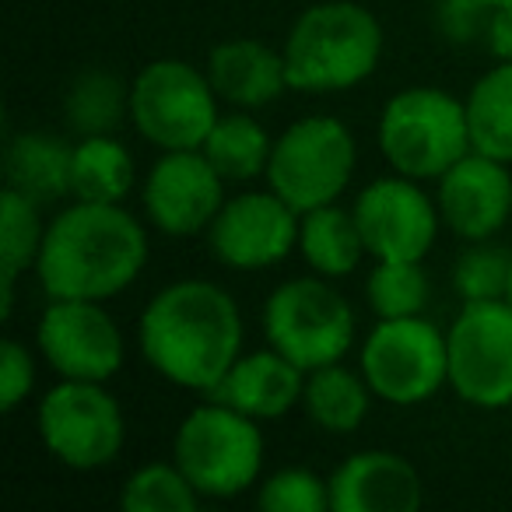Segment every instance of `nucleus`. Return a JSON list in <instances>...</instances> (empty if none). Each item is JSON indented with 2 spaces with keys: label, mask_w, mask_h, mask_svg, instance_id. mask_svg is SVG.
<instances>
[{
  "label": "nucleus",
  "mask_w": 512,
  "mask_h": 512,
  "mask_svg": "<svg viewBox=\"0 0 512 512\" xmlns=\"http://www.w3.org/2000/svg\"><path fill=\"white\" fill-rule=\"evenodd\" d=\"M491 22V4L488 0H439L435 4V29L449 39V43H474V39L488 36Z\"/></svg>",
  "instance_id": "473e14b6"
},
{
  "label": "nucleus",
  "mask_w": 512,
  "mask_h": 512,
  "mask_svg": "<svg viewBox=\"0 0 512 512\" xmlns=\"http://www.w3.org/2000/svg\"><path fill=\"white\" fill-rule=\"evenodd\" d=\"M463 102L474 151L512 165V60H498L484 71Z\"/></svg>",
  "instance_id": "393cba45"
},
{
  "label": "nucleus",
  "mask_w": 512,
  "mask_h": 512,
  "mask_svg": "<svg viewBox=\"0 0 512 512\" xmlns=\"http://www.w3.org/2000/svg\"><path fill=\"white\" fill-rule=\"evenodd\" d=\"M200 151L225 183H246V179L267 176L274 141L249 113H228L218 116Z\"/></svg>",
  "instance_id": "bb28decb"
},
{
  "label": "nucleus",
  "mask_w": 512,
  "mask_h": 512,
  "mask_svg": "<svg viewBox=\"0 0 512 512\" xmlns=\"http://www.w3.org/2000/svg\"><path fill=\"white\" fill-rule=\"evenodd\" d=\"M306 376L309 372L278 348L253 351V355H239L228 376L211 390V400H225L256 421H274L302 404Z\"/></svg>",
  "instance_id": "a211bd4d"
},
{
  "label": "nucleus",
  "mask_w": 512,
  "mask_h": 512,
  "mask_svg": "<svg viewBox=\"0 0 512 512\" xmlns=\"http://www.w3.org/2000/svg\"><path fill=\"white\" fill-rule=\"evenodd\" d=\"M46 221L39 218V204L25 193L4 186L0 193V295H4V320L15 309V288L25 271H36L43 249Z\"/></svg>",
  "instance_id": "b1692460"
},
{
  "label": "nucleus",
  "mask_w": 512,
  "mask_h": 512,
  "mask_svg": "<svg viewBox=\"0 0 512 512\" xmlns=\"http://www.w3.org/2000/svg\"><path fill=\"white\" fill-rule=\"evenodd\" d=\"M365 292L379 320H400V316L425 313L432 299V281L421 260H376Z\"/></svg>",
  "instance_id": "cd10ccee"
},
{
  "label": "nucleus",
  "mask_w": 512,
  "mask_h": 512,
  "mask_svg": "<svg viewBox=\"0 0 512 512\" xmlns=\"http://www.w3.org/2000/svg\"><path fill=\"white\" fill-rule=\"evenodd\" d=\"M327 481L334 512H414L425 498L414 463L390 449L348 456Z\"/></svg>",
  "instance_id": "f3484780"
},
{
  "label": "nucleus",
  "mask_w": 512,
  "mask_h": 512,
  "mask_svg": "<svg viewBox=\"0 0 512 512\" xmlns=\"http://www.w3.org/2000/svg\"><path fill=\"white\" fill-rule=\"evenodd\" d=\"M46 453L71 470H102L123 453L127 421L106 383L60 379L36 411Z\"/></svg>",
  "instance_id": "1a4fd4ad"
},
{
  "label": "nucleus",
  "mask_w": 512,
  "mask_h": 512,
  "mask_svg": "<svg viewBox=\"0 0 512 512\" xmlns=\"http://www.w3.org/2000/svg\"><path fill=\"white\" fill-rule=\"evenodd\" d=\"M64 116L78 137L116 134L130 120V85L120 74L88 67L67 88Z\"/></svg>",
  "instance_id": "a878e982"
},
{
  "label": "nucleus",
  "mask_w": 512,
  "mask_h": 512,
  "mask_svg": "<svg viewBox=\"0 0 512 512\" xmlns=\"http://www.w3.org/2000/svg\"><path fill=\"white\" fill-rule=\"evenodd\" d=\"M137 341L165 383L211 393L242 355V313L214 281H172L144 306Z\"/></svg>",
  "instance_id": "f257e3e1"
},
{
  "label": "nucleus",
  "mask_w": 512,
  "mask_h": 512,
  "mask_svg": "<svg viewBox=\"0 0 512 512\" xmlns=\"http://www.w3.org/2000/svg\"><path fill=\"white\" fill-rule=\"evenodd\" d=\"M36 386V362L29 348L15 337L0 344V411L15 414Z\"/></svg>",
  "instance_id": "2f4dec72"
},
{
  "label": "nucleus",
  "mask_w": 512,
  "mask_h": 512,
  "mask_svg": "<svg viewBox=\"0 0 512 512\" xmlns=\"http://www.w3.org/2000/svg\"><path fill=\"white\" fill-rule=\"evenodd\" d=\"M144 214L158 232L172 239H190L207 232L214 214L225 204V179L207 162L200 148L162 151L144 176Z\"/></svg>",
  "instance_id": "2eb2a0df"
},
{
  "label": "nucleus",
  "mask_w": 512,
  "mask_h": 512,
  "mask_svg": "<svg viewBox=\"0 0 512 512\" xmlns=\"http://www.w3.org/2000/svg\"><path fill=\"white\" fill-rule=\"evenodd\" d=\"M281 53L295 92H348L376 74L383 25L355 0H327L295 18Z\"/></svg>",
  "instance_id": "7ed1b4c3"
},
{
  "label": "nucleus",
  "mask_w": 512,
  "mask_h": 512,
  "mask_svg": "<svg viewBox=\"0 0 512 512\" xmlns=\"http://www.w3.org/2000/svg\"><path fill=\"white\" fill-rule=\"evenodd\" d=\"M351 211L372 260H425L442 225L439 204L421 190V179L400 172L372 179Z\"/></svg>",
  "instance_id": "f8f14e48"
},
{
  "label": "nucleus",
  "mask_w": 512,
  "mask_h": 512,
  "mask_svg": "<svg viewBox=\"0 0 512 512\" xmlns=\"http://www.w3.org/2000/svg\"><path fill=\"white\" fill-rule=\"evenodd\" d=\"M172 460L200 498H235L253 488L264 470V435L256 418L225 400H211L179 421Z\"/></svg>",
  "instance_id": "39448f33"
},
{
  "label": "nucleus",
  "mask_w": 512,
  "mask_h": 512,
  "mask_svg": "<svg viewBox=\"0 0 512 512\" xmlns=\"http://www.w3.org/2000/svg\"><path fill=\"white\" fill-rule=\"evenodd\" d=\"M299 249L320 278H348L369 253L362 232H358L355 211H344L337 204H323L302 214Z\"/></svg>",
  "instance_id": "412c9836"
},
{
  "label": "nucleus",
  "mask_w": 512,
  "mask_h": 512,
  "mask_svg": "<svg viewBox=\"0 0 512 512\" xmlns=\"http://www.w3.org/2000/svg\"><path fill=\"white\" fill-rule=\"evenodd\" d=\"M137 183V165L127 144L113 134L81 137L74 144L71 165V197L95 200V204H123Z\"/></svg>",
  "instance_id": "5701e85b"
},
{
  "label": "nucleus",
  "mask_w": 512,
  "mask_h": 512,
  "mask_svg": "<svg viewBox=\"0 0 512 512\" xmlns=\"http://www.w3.org/2000/svg\"><path fill=\"white\" fill-rule=\"evenodd\" d=\"M488 4H491V8H498V4H509V0H488Z\"/></svg>",
  "instance_id": "c9c22d12"
},
{
  "label": "nucleus",
  "mask_w": 512,
  "mask_h": 512,
  "mask_svg": "<svg viewBox=\"0 0 512 512\" xmlns=\"http://www.w3.org/2000/svg\"><path fill=\"white\" fill-rule=\"evenodd\" d=\"M299 225L302 214L267 186L225 200L207 228V242L218 264L232 271H264L299 246Z\"/></svg>",
  "instance_id": "4468645a"
},
{
  "label": "nucleus",
  "mask_w": 512,
  "mask_h": 512,
  "mask_svg": "<svg viewBox=\"0 0 512 512\" xmlns=\"http://www.w3.org/2000/svg\"><path fill=\"white\" fill-rule=\"evenodd\" d=\"M36 344L60 379L109 383L123 365V334L102 302L50 299L39 316Z\"/></svg>",
  "instance_id": "ddd939ff"
},
{
  "label": "nucleus",
  "mask_w": 512,
  "mask_h": 512,
  "mask_svg": "<svg viewBox=\"0 0 512 512\" xmlns=\"http://www.w3.org/2000/svg\"><path fill=\"white\" fill-rule=\"evenodd\" d=\"M376 141L393 172L421 183L439 179L449 165L474 151L467 102L435 85L404 88L379 113Z\"/></svg>",
  "instance_id": "20e7f679"
},
{
  "label": "nucleus",
  "mask_w": 512,
  "mask_h": 512,
  "mask_svg": "<svg viewBox=\"0 0 512 512\" xmlns=\"http://www.w3.org/2000/svg\"><path fill=\"white\" fill-rule=\"evenodd\" d=\"M372 386L365 383L362 372L344 369L341 362L313 369L306 376V393H302V407L306 414L330 435H351L362 428L372 407Z\"/></svg>",
  "instance_id": "4be33fe9"
},
{
  "label": "nucleus",
  "mask_w": 512,
  "mask_h": 512,
  "mask_svg": "<svg viewBox=\"0 0 512 512\" xmlns=\"http://www.w3.org/2000/svg\"><path fill=\"white\" fill-rule=\"evenodd\" d=\"M358 334L351 302L330 278H292L274 288L264 306V337L271 348L313 372L341 362Z\"/></svg>",
  "instance_id": "423d86ee"
},
{
  "label": "nucleus",
  "mask_w": 512,
  "mask_h": 512,
  "mask_svg": "<svg viewBox=\"0 0 512 512\" xmlns=\"http://www.w3.org/2000/svg\"><path fill=\"white\" fill-rule=\"evenodd\" d=\"M358 165L355 134L337 116H302L274 141L267 186L299 214L337 204Z\"/></svg>",
  "instance_id": "0eeeda50"
},
{
  "label": "nucleus",
  "mask_w": 512,
  "mask_h": 512,
  "mask_svg": "<svg viewBox=\"0 0 512 512\" xmlns=\"http://www.w3.org/2000/svg\"><path fill=\"white\" fill-rule=\"evenodd\" d=\"M218 102L207 71L176 57L151 60L130 81V123L144 141L162 151L204 148L221 116Z\"/></svg>",
  "instance_id": "6e6552de"
},
{
  "label": "nucleus",
  "mask_w": 512,
  "mask_h": 512,
  "mask_svg": "<svg viewBox=\"0 0 512 512\" xmlns=\"http://www.w3.org/2000/svg\"><path fill=\"white\" fill-rule=\"evenodd\" d=\"M71 165L74 144H67L64 137L32 130L11 137L8 144V186L36 200L39 207L71 197Z\"/></svg>",
  "instance_id": "aec40b11"
},
{
  "label": "nucleus",
  "mask_w": 512,
  "mask_h": 512,
  "mask_svg": "<svg viewBox=\"0 0 512 512\" xmlns=\"http://www.w3.org/2000/svg\"><path fill=\"white\" fill-rule=\"evenodd\" d=\"M509 271H512V253H505V249H498V246H488V239H484V242H474V246L456 260L453 285L463 302L505 299V292H509Z\"/></svg>",
  "instance_id": "c756f323"
},
{
  "label": "nucleus",
  "mask_w": 512,
  "mask_h": 512,
  "mask_svg": "<svg viewBox=\"0 0 512 512\" xmlns=\"http://www.w3.org/2000/svg\"><path fill=\"white\" fill-rule=\"evenodd\" d=\"M442 225L467 242H484L512 218V172L505 162L481 151H467L439 179Z\"/></svg>",
  "instance_id": "dca6fc26"
},
{
  "label": "nucleus",
  "mask_w": 512,
  "mask_h": 512,
  "mask_svg": "<svg viewBox=\"0 0 512 512\" xmlns=\"http://www.w3.org/2000/svg\"><path fill=\"white\" fill-rule=\"evenodd\" d=\"M207 78L221 102L235 109H260L288 92L285 53L260 39H225L207 57Z\"/></svg>",
  "instance_id": "6ab92c4d"
},
{
  "label": "nucleus",
  "mask_w": 512,
  "mask_h": 512,
  "mask_svg": "<svg viewBox=\"0 0 512 512\" xmlns=\"http://www.w3.org/2000/svg\"><path fill=\"white\" fill-rule=\"evenodd\" d=\"M148 264V232L123 204L74 200L46 225L36 278L50 299L106 302Z\"/></svg>",
  "instance_id": "f03ea898"
},
{
  "label": "nucleus",
  "mask_w": 512,
  "mask_h": 512,
  "mask_svg": "<svg viewBox=\"0 0 512 512\" xmlns=\"http://www.w3.org/2000/svg\"><path fill=\"white\" fill-rule=\"evenodd\" d=\"M488 50L495 60H512V0L509 4H498L491 8V22H488Z\"/></svg>",
  "instance_id": "72a5a7b5"
},
{
  "label": "nucleus",
  "mask_w": 512,
  "mask_h": 512,
  "mask_svg": "<svg viewBox=\"0 0 512 512\" xmlns=\"http://www.w3.org/2000/svg\"><path fill=\"white\" fill-rule=\"evenodd\" d=\"M505 299L512 302V271H509V292H505Z\"/></svg>",
  "instance_id": "f704fd0d"
},
{
  "label": "nucleus",
  "mask_w": 512,
  "mask_h": 512,
  "mask_svg": "<svg viewBox=\"0 0 512 512\" xmlns=\"http://www.w3.org/2000/svg\"><path fill=\"white\" fill-rule=\"evenodd\" d=\"M120 505L127 512H193L200 505V491L179 463H144L123 481Z\"/></svg>",
  "instance_id": "c85d7f7f"
},
{
  "label": "nucleus",
  "mask_w": 512,
  "mask_h": 512,
  "mask_svg": "<svg viewBox=\"0 0 512 512\" xmlns=\"http://www.w3.org/2000/svg\"><path fill=\"white\" fill-rule=\"evenodd\" d=\"M449 386L477 411L512 404V302H463L449 327Z\"/></svg>",
  "instance_id": "9b49d317"
},
{
  "label": "nucleus",
  "mask_w": 512,
  "mask_h": 512,
  "mask_svg": "<svg viewBox=\"0 0 512 512\" xmlns=\"http://www.w3.org/2000/svg\"><path fill=\"white\" fill-rule=\"evenodd\" d=\"M256 505L264 512H327L330 481H323L316 470L285 467L260 484Z\"/></svg>",
  "instance_id": "7c9ffc66"
},
{
  "label": "nucleus",
  "mask_w": 512,
  "mask_h": 512,
  "mask_svg": "<svg viewBox=\"0 0 512 512\" xmlns=\"http://www.w3.org/2000/svg\"><path fill=\"white\" fill-rule=\"evenodd\" d=\"M362 376L386 404H425L449 383V337L425 316L379 320L365 337Z\"/></svg>",
  "instance_id": "9d476101"
}]
</instances>
